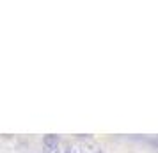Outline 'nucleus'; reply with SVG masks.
<instances>
[{
	"instance_id": "nucleus-1",
	"label": "nucleus",
	"mask_w": 158,
	"mask_h": 153,
	"mask_svg": "<svg viewBox=\"0 0 158 153\" xmlns=\"http://www.w3.org/2000/svg\"><path fill=\"white\" fill-rule=\"evenodd\" d=\"M60 142V137L55 135V134H48V135H44L43 137V144L44 148H48V150H55Z\"/></svg>"
},
{
	"instance_id": "nucleus-2",
	"label": "nucleus",
	"mask_w": 158,
	"mask_h": 153,
	"mask_svg": "<svg viewBox=\"0 0 158 153\" xmlns=\"http://www.w3.org/2000/svg\"><path fill=\"white\" fill-rule=\"evenodd\" d=\"M148 144H151L153 148L158 150V137H153V139H148Z\"/></svg>"
},
{
	"instance_id": "nucleus-3",
	"label": "nucleus",
	"mask_w": 158,
	"mask_h": 153,
	"mask_svg": "<svg viewBox=\"0 0 158 153\" xmlns=\"http://www.w3.org/2000/svg\"><path fill=\"white\" fill-rule=\"evenodd\" d=\"M64 153H75V151H73L71 148H68V150H66V151H64Z\"/></svg>"
},
{
	"instance_id": "nucleus-4",
	"label": "nucleus",
	"mask_w": 158,
	"mask_h": 153,
	"mask_svg": "<svg viewBox=\"0 0 158 153\" xmlns=\"http://www.w3.org/2000/svg\"><path fill=\"white\" fill-rule=\"evenodd\" d=\"M94 153H103V151H101V150H96V151H94Z\"/></svg>"
},
{
	"instance_id": "nucleus-5",
	"label": "nucleus",
	"mask_w": 158,
	"mask_h": 153,
	"mask_svg": "<svg viewBox=\"0 0 158 153\" xmlns=\"http://www.w3.org/2000/svg\"><path fill=\"white\" fill-rule=\"evenodd\" d=\"M52 153H59V151H52Z\"/></svg>"
}]
</instances>
